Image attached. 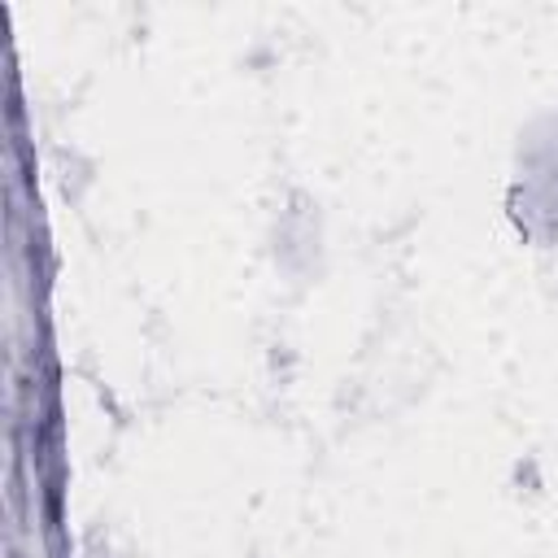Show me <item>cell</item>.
I'll return each instance as SVG.
<instances>
[{
  "label": "cell",
  "instance_id": "cell-1",
  "mask_svg": "<svg viewBox=\"0 0 558 558\" xmlns=\"http://www.w3.org/2000/svg\"><path fill=\"white\" fill-rule=\"evenodd\" d=\"M506 218L536 248H558V105L532 113L514 140Z\"/></svg>",
  "mask_w": 558,
  "mask_h": 558
},
{
  "label": "cell",
  "instance_id": "cell-2",
  "mask_svg": "<svg viewBox=\"0 0 558 558\" xmlns=\"http://www.w3.org/2000/svg\"><path fill=\"white\" fill-rule=\"evenodd\" d=\"M270 253L288 279L310 283L323 275V214L305 192H292L288 205L275 214Z\"/></svg>",
  "mask_w": 558,
  "mask_h": 558
},
{
  "label": "cell",
  "instance_id": "cell-3",
  "mask_svg": "<svg viewBox=\"0 0 558 558\" xmlns=\"http://www.w3.org/2000/svg\"><path fill=\"white\" fill-rule=\"evenodd\" d=\"M87 558H140V554H131V549H113V545H100V549H92Z\"/></svg>",
  "mask_w": 558,
  "mask_h": 558
}]
</instances>
